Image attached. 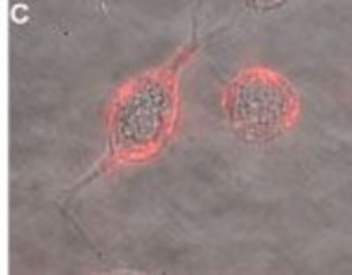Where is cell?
<instances>
[{
	"label": "cell",
	"mask_w": 352,
	"mask_h": 275,
	"mask_svg": "<svg viewBox=\"0 0 352 275\" xmlns=\"http://www.w3.org/2000/svg\"><path fill=\"white\" fill-rule=\"evenodd\" d=\"M223 107L229 125L248 143H272L294 128L300 115V96L283 75L250 67L224 91Z\"/></svg>",
	"instance_id": "cell-2"
},
{
	"label": "cell",
	"mask_w": 352,
	"mask_h": 275,
	"mask_svg": "<svg viewBox=\"0 0 352 275\" xmlns=\"http://www.w3.org/2000/svg\"><path fill=\"white\" fill-rule=\"evenodd\" d=\"M177 71L161 69L135 78L111 110V150L119 162H143L168 146L179 119Z\"/></svg>",
	"instance_id": "cell-1"
}]
</instances>
